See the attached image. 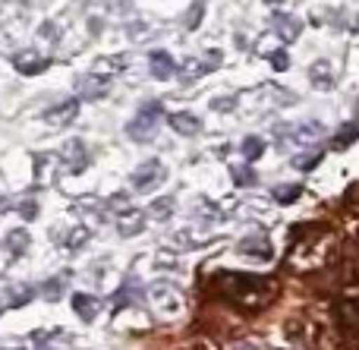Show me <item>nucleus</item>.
Returning a JSON list of instances; mask_svg holds the SVG:
<instances>
[{
  "instance_id": "nucleus-1",
  "label": "nucleus",
  "mask_w": 359,
  "mask_h": 350,
  "mask_svg": "<svg viewBox=\"0 0 359 350\" xmlns=\"http://www.w3.org/2000/svg\"><path fill=\"white\" fill-rule=\"evenodd\" d=\"M215 294H221V300L240 307L243 313H259V309L271 307V300L278 297V281L262 275H246V271H230L221 269L208 284Z\"/></svg>"
},
{
  "instance_id": "nucleus-2",
  "label": "nucleus",
  "mask_w": 359,
  "mask_h": 350,
  "mask_svg": "<svg viewBox=\"0 0 359 350\" xmlns=\"http://www.w3.org/2000/svg\"><path fill=\"white\" fill-rule=\"evenodd\" d=\"M293 250L287 262L299 271H312V269H322L328 265L331 259L337 256V243H334V234L328 227H318V224H303V227H293Z\"/></svg>"
},
{
  "instance_id": "nucleus-3",
  "label": "nucleus",
  "mask_w": 359,
  "mask_h": 350,
  "mask_svg": "<svg viewBox=\"0 0 359 350\" xmlns=\"http://www.w3.org/2000/svg\"><path fill=\"white\" fill-rule=\"evenodd\" d=\"M145 297H149V307H151V313H155L158 319H180V316L189 309L186 294L170 281H155Z\"/></svg>"
},
{
  "instance_id": "nucleus-4",
  "label": "nucleus",
  "mask_w": 359,
  "mask_h": 350,
  "mask_svg": "<svg viewBox=\"0 0 359 350\" xmlns=\"http://www.w3.org/2000/svg\"><path fill=\"white\" fill-rule=\"evenodd\" d=\"M293 95L280 86H259L252 92H246L240 98V107L243 111H252V114H268V111H278V107H287L293 105Z\"/></svg>"
},
{
  "instance_id": "nucleus-5",
  "label": "nucleus",
  "mask_w": 359,
  "mask_h": 350,
  "mask_svg": "<svg viewBox=\"0 0 359 350\" xmlns=\"http://www.w3.org/2000/svg\"><path fill=\"white\" fill-rule=\"evenodd\" d=\"M164 117V107L161 101H145L142 107H139V114L130 120V126H126V136L133 139V142H149V139H155V130L158 123H161Z\"/></svg>"
},
{
  "instance_id": "nucleus-6",
  "label": "nucleus",
  "mask_w": 359,
  "mask_h": 350,
  "mask_svg": "<svg viewBox=\"0 0 359 350\" xmlns=\"http://www.w3.org/2000/svg\"><path fill=\"white\" fill-rule=\"evenodd\" d=\"M29 243H32V237L25 227H16V231H10L4 240H0V275H6V271L13 269V262L29 250Z\"/></svg>"
},
{
  "instance_id": "nucleus-7",
  "label": "nucleus",
  "mask_w": 359,
  "mask_h": 350,
  "mask_svg": "<svg viewBox=\"0 0 359 350\" xmlns=\"http://www.w3.org/2000/svg\"><path fill=\"white\" fill-rule=\"evenodd\" d=\"M130 180L139 193H149V189H155L158 183L164 180V164L158 161V158H149V161H142L136 170H133Z\"/></svg>"
},
{
  "instance_id": "nucleus-8",
  "label": "nucleus",
  "mask_w": 359,
  "mask_h": 350,
  "mask_svg": "<svg viewBox=\"0 0 359 350\" xmlns=\"http://www.w3.org/2000/svg\"><path fill=\"white\" fill-rule=\"evenodd\" d=\"M221 51L208 48V54H205V60H198V57H186L183 63V73H180V79L183 82H192V79H202V76H208L215 67H221Z\"/></svg>"
},
{
  "instance_id": "nucleus-9",
  "label": "nucleus",
  "mask_w": 359,
  "mask_h": 350,
  "mask_svg": "<svg viewBox=\"0 0 359 350\" xmlns=\"http://www.w3.org/2000/svg\"><path fill=\"white\" fill-rule=\"evenodd\" d=\"M57 170H63L60 152H44V155H35V187H54Z\"/></svg>"
},
{
  "instance_id": "nucleus-10",
  "label": "nucleus",
  "mask_w": 359,
  "mask_h": 350,
  "mask_svg": "<svg viewBox=\"0 0 359 350\" xmlns=\"http://www.w3.org/2000/svg\"><path fill=\"white\" fill-rule=\"evenodd\" d=\"M111 76H98V73H86L76 79V95H82L86 101H101L111 92Z\"/></svg>"
},
{
  "instance_id": "nucleus-11",
  "label": "nucleus",
  "mask_w": 359,
  "mask_h": 350,
  "mask_svg": "<svg viewBox=\"0 0 359 350\" xmlns=\"http://www.w3.org/2000/svg\"><path fill=\"white\" fill-rule=\"evenodd\" d=\"M60 161H63V170L67 174H82L88 168V149L82 139H69L67 145L60 149Z\"/></svg>"
},
{
  "instance_id": "nucleus-12",
  "label": "nucleus",
  "mask_w": 359,
  "mask_h": 350,
  "mask_svg": "<svg viewBox=\"0 0 359 350\" xmlns=\"http://www.w3.org/2000/svg\"><path fill=\"white\" fill-rule=\"evenodd\" d=\"M13 67H16V73H22V76H38L50 67V57H44L38 48H25L13 57Z\"/></svg>"
},
{
  "instance_id": "nucleus-13",
  "label": "nucleus",
  "mask_w": 359,
  "mask_h": 350,
  "mask_svg": "<svg viewBox=\"0 0 359 350\" xmlns=\"http://www.w3.org/2000/svg\"><path fill=\"white\" fill-rule=\"evenodd\" d=\"M240 256H249V259H259V262H268L274 256V246L265 234H252V237H243L240 246H236Z\"/></svg>"
},
{
  "instance_id": "nucleus-14",
  "label": "nucleus",
  "mask_w": 359,
  "mask_h": 350,
  "mask_svg": "<svg viewBox=\"0 0 359 350\" xmlns=\"http://www.w3.org/2000/svg\"><path fill=\"white\" fill-rule=\"evenodd\" d=\"M271 25H274V35H278L284 44L297 41L299 32H303V22H299L297 16H290V13H274V16H271Z\"/></svg>"
},
{
  "instance_id": "nucleus-15",
  "label": "nucleus",
  "mask_w": 359,
  "mask_h": 350,
  "mask_svg": "<svg viewBox=\"0 0 359 350\" xmlns=\"http://www.w3.org/2000/svg\"><path fill=\"white\" fill-rule=\"evenodd\" d=\"M76 114H79V101L69 98V101H63V105L44 111V123L48 126H67V123H73L76 120Z\"/></svg>"
},
{
  "instance_id": "nucleus-16",
  "label": "nucleus",
  "mask_w": 359,
  "mask_h": 350,
  "mask_svg": "<svg viewBox=\"0 0 359 350\" xmlns=\"http://www.w3.org/2000/svg\"><path fill=\"white\" fill-rule=\"evenodd\" d=\"M149 69H151V76L161 79V82H168L170 76H177V63H174V57H170L168 51H151L149 54Z\"/></svg>"
},
{
  "instance_id": "nucleus-17",
  "label": "nucleus",
  "mask_w": 359,
  "mask_h": 350,
  "mask_svg": "<svg viewBox=\"0 0 359 350\" xmlns=\"http://www.w3.org/2000/svg\"><path fill=\"white\" fill-rule=\"evenodd\" d=\"M145 218H149L145 212H139V208H130V212H123L117 218V234H120V237H136V234L145 231Z\"/></svg>"
},
{
  "instance_id": "nucleus-18",
  "label": "nucleus",
  "mask_w": 359,
  "mask_h": 350,
  "mask_svg": "<svg viewBox=\"0 0 359 350\" xmlns=\"http://www.w3.org/2000/svg\"><path fill=\"white\" fill-rule=\"evenodd\" d=\"M168 123L174 133H180V136H198V133H202V120H198L196 114H186V111L170 114Z\"/></svg>"
},
{
  "instance_id": "nucleus-19",
  "label": "nucleus",
  "mask_w": 359,
  "mask_h": 350,
  "mask_svg": "<svg viewBox=\"0 0 359 350\" xmlns=\"http://www.w3.org/2000/svg\"><path fill=\"white\" fill-rule=\"evenodd\" d=\"M309 82L316 88H334V82H337V76H334V67H331L328 60H316L309 67Z\"/></svg>"
},
{
  "instance_id": "nucleus-20",
  "label": "nucleus",
  "mask_w": 359,
  "mask_h": 350,
  "mask_svg": "<svg viewBox=\"0 0 359 350\" xmlns=\"http://www.w3.org/2000/svg\"><path fill=\"white\" fill-rule=\"evenodd\" d=\"M73 309L82 322H95V316L101 313V300L92 294H73Z\"/></svg>"
},
{
  "instance_id": "nucleus-21",
  "label": "nucleus",
  "mask_w": 359,
  "mask_h": 350,
  "mask_svg": "<svg viewBox=\"0 0 359 350\" xmlns=\"http://www.w3.org/2000/svg\"><path fill=\"white\" fill-rule=\"evenodd\" d=\"M117 328H136V332L139 328H149V316L136 307H126L117 313Z\"/></svg>"
},
{
  "instance_id": "nucleus-22",
  "label": "nucleus",
  "mask_w": 359,
  "mask_h": 350,
  "mask_svg": "<svg viewBox=\"0 0 359 350\" xmlns=\"http://www.w3.org/2000/svg\"><path fill=\"white\" fill-rule=\"evenodd\" d=\"M67 284H69V275H67V271H63V275L48 278V281L41 284V297H44V300H50V303H54V300H60V297H63V290H67Z\"/></svg>"
},
{
  "instance_id": "nucleus-23",
  "label": "nucleus",
  "mask_w": 359,
  "mask_h": 350,
  "mask_svg": "<svg viewBox=\"0 0 359 350\" xmlns=\"http://www.w3.org/2000/svg\"><path fill=\"white\" fill-rule=\"evenodd\" d=\"M126 57L123 54H114V57H98L95 60V67H92V73H98V76H111V73H120V69L126 67Z\"/></svg>"
},
{
  "instance_id": "nucleus-24",
  "label": "nucleus",
  "mask_w": 359,
  "mask_h": 350,
  "mask_svg": "<svg viewBox=\"0 0 359 350\" xmlns=\"http://www.w3.org/2000/svg\"><path fill=\"white\" fill-rule=\"evenodd\" d=\"M25 13H29L25 0H4V4H0V19H4V22H22Z\"/></svg>"
},
{
  "instance_id": "nucleus-25",
  "label": "nucleus",
  "mask_w": 359,
  "mask_h": 350,
  "mask_svg": "<svg viewBox=\"0 0 359 350\" xmlns=\"http://www.w3.org/2000/svg\"><path fill=\"white\" fill-rule=\"evenodd\" d=\"M88 240H92V227L88 224H73L69 227V234H67V240H63V246H67V250H82Z\"/></svg>"
},
{
  "instance_id": "nucleus-26",
  "label": "nucleus",
  "mask_w": 359,
  "mask_h": 350,
  "mask_svg": "<svg viewBox=\"0 0 359 350\" xmlns=\"http://www.w3.org/2000/svg\"><path fill=\"white\" fill-rule=\"evenodd\" d=\"M271 196L278 206H293V202L303 196V187H299V183H284V187H274Z\"/></svg>"
},
{
  "instance_id": "nucleus-27",
  "label": "nucleus",
  "mask_w": 359,
  "mask_h": 350,
  "mask_svg": "<svg viewBox=\"0 0 359 350\" xmlns=\"http://www.w3.org/2000/svg\"><path fill=\"white\" fill-rule=\"evenodd\" d=\"M359 139V126L356 123H344L341 130L334 133V139H331V145H334L337 152H344V149H350V145H353Z\"/></svg>"
},
{
  "instance_id": "nucleus-28",
  "label": "nucleus",
  "mask_w": 359,
  "mask_h": 350,
  "mask_svg": "<svg viewBox=\"0 0 359 350\" xmlns=\"http://www.w3.org/2000/svg\"><path fill=\"white\" fill-rule=\"evenodd\" d=\"M170 212H174V199H170V196H161V199H155L145 208V215H149L151 221H168Z\"/></svg>"
},
{
  "instance_id": "nucleus-29",
  "label": "nucleus",
  "mask_w": 359,
  "mask_h": 350,
  "mask_svg": "<svg viewBox=\"0 0 359 350\" xmlns=\"http://www.w3.org/2000/svg\"><path fill=\"white\" fill-rule=\"evenodd\" d=\"M240 152H243L246 161H259V158L265 155V139L262 136H246L243 139V145H240Z\"/></svg>"
},
{
  "instance_id": "nucleus-30",
  "label": "nucleus",
  "mask_w": 359,
  "mask_h": 350,
  "mask_svg": "<svg viewBox=\"0 0 359 350\" xmlns=\"http://www.w3.org/2000/svg\"><path fill=\"white\" fill-rule=\"evenodd\" d=\"M38 44H48V48H50V44H57V41H60V25H57L54 22V19H44V25H38Z\"/></svg>"
},
{
  "instance_id": "nucleus-31",
  "label": "nucleus",
  "mask_w": 359,
  "mask_h": 350,
  "mask_svg": "<svg viewBox=\"0 0 359 350\" xmlns=\"http://www.w3.org/2000/svg\"><path fill=\"white\" fill-rule=\"evenodd\" d=\"M136 297H139V288L130 281V284H123V288L117 290L114 303H117V309H126V307H136Z\"/></svg>"
},
{
  "instance_id": "nucleus-32",
  "label": "nucleus",
  "mask_w": 359,
  "mask_h": 350,
  "mask_svg": "<svg viewBox=\"0 0 359 350\" xmlns=\"http://www.w3.org/2000/svg\"><path fill=\"white\" fill-rule=\"evenodd\" d=\"M202 16H205V0H196L183 16V29H189V32L198 29V25H202Z\"/></svg>"
},
{
  "instance_id": "nucleus-33",
  "label": "nucleus",
  "mask_w": 359,
  "mask_h": 350,
  "mask_svg": "<svg viewBox=\"0 0 359 350\" xmlns=\"http://www.w3.org/2000/svg\"><path fill=\"white\" fill-rule=\"evenodd\" d=\"M6 297H10V307H25L32 300V288L29 284H13V288H6Z\"/></svg>"
},
{
  "instance_id": "nucleus-34",
  "label": "nucleus",
  "mask_w": 359,
  "mask_h": 350,
  "mask_svg": "<svg viewBox=\"0 0 359 350\" xmlns=\"http://www.w3.org/2000/svg\"><path fill=\"white\" fill-rule=\"evenodd\" d=\"M233 183L236 187H255V180H259V177H255V170L252 168H246V164H233Z\"/></svg>"
},
{
  "instance_id": "nucleus-35",
  "label": "nucleus",
  "mask_w": 359,
  "mask_h": 350,
  "mask_svg": "<svg viewBox=\"0 0 359 350\" xmlns=\"http://www.w3.org/2000/svg\"><path fill=\"white\" fill-rule=\"evenodd\" d=\"M236 107H240V98H236V95H217V98H211V111L227 114V111H236Z\"/></svg>"
},
{
  "instance_id": "nucleus-36",
  "label": "nucleus",
  "mask_w": 359,
  "mask_h": 350,
  "mask_svg": "<svg viewBox=\"0 0 359 350\" xmlns=\"http://www.w3.org/2000/svg\"><path fill=\"white\" fill-rule=\"evenodd\" d=\"M318 161H322V149L309 152V155H297V158H293V168H297V170H312Z\"/></svg>"
},
{
  "instance_id": "nucleus-37",
  "label": "nucleus",
  "mask_w": 359,
  "mask_h": 350,
  "mask_svg": "<svg viewBox=\"0 0 359 350\" xmlns=\"http://www.w3.org/2000/svg\"><path fill=\"white\" fill-rule=\"evenodd\" d=\"M255 51H259L262 57H271L274 51H280V48H278V35H262L259 44H255Z\"/></svg>"
},
{
  "instance_id": "nucleus-38",
  "label": "nucleus",
  "mask_w": 359,
  "mask_h": 350,
  "mask_svg": "<svg viewBox=\"0 0 359 350\" xmlns=\"http://www.w3.org/2000/svg\"><path fill=\"white\" fill-rule=\"evenodd\" d=\"M268 60H271V67H274V69H287V67H290V57H287V51H284V48L274 51V54L268 57Z\"/></svg>"
},
{
  "instance_id": "nucleus-39",
  "label": "nucleus",
  "mask_w": 359,
  "mask_h": 350,
  "mask_svg": "<svg viewBox=\"0 0 359 350\" xmlns=\"http://www.w3.org/2000/svg\"><path fill=\"white\" fill-rule=\"evenodd\" d=\"M35 212H38V208H35V199L29 196V199H25L22 206H19V215H22L25 221H32V218H35Z\"/></svg>"
},
{
  "instance_id": "nucleus-40",
  "label": "nucleus",
  "mask_w": 359,
  "mask_h": 350,
  "mask_svg": "<svg viewBox=\"0 0 359 350\" xmlns=\"http://www.w3.org/2000/svg\"><path fill=\"white\" fill-rule=\"evenodd\" d=\"M350 240H353V250H359V218H350Z\"/></svg>"
},
{
  "instance_id": "nucleus-41",
  "label": "nucleus",
  "mask_w": 359,
  "mask_h": 350,
  "mask_svg": "<svg viewBox=\"0 0 359 350\" xmlns=\"http://www.w3.org/2000/svg\"><path fill=\"white\" fill-rule=\"evenodd\" d=\"M158 265H177V256L174 253H168V250H161L158 253Z\"/></svg>"
},
{
  "instance_id": "nucleus-42",
  "label": "nucleus",
  "mask_w": 359,
  "mask_h": 350,
  "mask_svg": "<svg viewBox=\"0 0 359 350\" xmlns=\"http://www.w3.org/2000/svg\"><path fill=\"white\" fill-rule=\"evenodd\" d=\"M186 350H217V347L211 344V341H192V344L186 347Z\"/></svg>"
},
{
  "instance_id": "nucleus-43",
  "label": "nucleus",
  "mask_w": 359,
  "mask_h": 350,
  "mask_svg": "<svg viewBox=\"0 0 359 350\" xmlns=\"http://www.w3.org/2000/svg\"><path fill=\"white\" fill-rule=\"evenodd\" d=\"M6 208H10V199H6V196H0V215H4Z\"/></svg>"
},
{
  "instance_id": "nucleus-44",
  "label": "nucleus",
  "mask_w": 359,
  "mask_h": 350,
  "mask_svg": "<svg viewBox=\"0 0 359 350\" xmlns=\"http://www.w3.org/2000/svg\"><path fill=\"white\" fill-rule=\"evenodd\" d=\"M240 350H259V344H240Z\"/></svg>"
},
{
  "instance_id": "nucleus-45",
  "label": "nucleus",
  "mask_w": 359,
  "mask_h": 350,
  "mask_svg": "<svg viewBox=\"0 0 359 350\" xmlns=\"http://www.w3.org/2000/svg\"><path fill=\"white\" fill-rule=\"evenodd\" d=\"M265 4H268V6H280V4H284V0H265Z\"/></svg>"
},
{
  "instance_id": "nucleus-46",
  "label": "nucleus",
  "mask_w": 359,
  "mask_h": 350,
  "mask_svg": "<svg viewBox=\"0 0 359 350\" xmlns=\"http://www.w3.org/2000/svg\"><path fill=\"white\" fill-rule=\"evenodd\" d=\"M356 117H359V105H356Z\"/></svg>"
},
{
  "instance_id": "nucleus-47",
  "label": "nucleus",
  "mask_w": 359,
  "mask_h": 350,
  "mask_svg": "<svg viewBox=\"0 0 359 350\" xmlns=\"http://www.w3.org/2000/svg\"><path fill=\"white\" fill-rule=\"evenodd\" d=\"M0 313H4V307H0Z\"/></svg>"
}]
</instances>
